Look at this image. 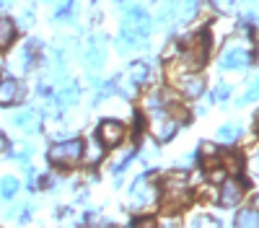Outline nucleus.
<instances>
[{
  "label": "nucleus",
  "instance_id": "obj_4",
  "mask_svg": "<svg viewBox=\"0 0 259 228\" xmlns=\"http://www.w3.org/2000/svg\"><path fill=\"white\" fill-rule=\"evenodd\" d=\"M156 197H158V190L148 176L135 179L133 187H130V205L133 207H148V205L156 202Z\"/></svg>",
  "mask_w": 259,
  "mask_h": 228
},
{
  "label": "nucleus",
  "instance_id": "obj_7",
  "mask_svg": "<svg viewBox=\"0 0 259 228\" xmlns=\"http://www.w3.org/2000/svg\"><path fill=\"white\" fill-rule=\"evenodd\" d=\"M124 135H127V127L122 122H117V119H104L101 124H99V140L104 143V148H117V145L124 140Z\"/></svg>",
  "mask_w": 259,
  "mask_h": 228
},
{
  "label": "nucleus",
  "instance_id": "obj_9",
  "mask_svg": "<svg viewBox=\"0 0 259 228\" xmlns=\"http://www.w3.org/2000/svg\"><path fill=\"white\" fill-rule=\"evenodd\" d=\"M241 197H244V184H241L239 179H228V181H223V187H221V197H218V202H221L223 207L239 205Z\"/></svg>",
  "mask_w": 259,
  "mask_h": 228
},
{
  "label": "nucleus",
  "instance_id": "obj_20",
  "mask_svg": "<svg viewBox=\"0 0 259 228\" xmlns=\"http://www.w3.org/2000/svg\"><path fill=\"white\" fill-rule=\"evenodd\" d=\"M16 192H18V179L16 176H3L0 179V197L11 200V197H16Z\"/></svg>",
  "mask_w": 259,
  "mask_h": 228
},
{
  "label": "nucleus",
  "instance_id": "obj_30",
  "mask_svg": "<svg viewBox=\"0 0 259 228\" xmlns=\"http://www.w3.org/2000/svg\"><path fill=\"white\" fill-rule=\"evenodd\" d=\"M6 148H8V138L0 132V151H6Z\"/></svg>",
  "mask_w": 259,
  "mask_h": 228
},
{
  "label": "nucleus",
  "instance_id": "obj_5",
  "mask_svg": "<svg viewBox=\"0 0 259 228\" xmlns=\"http://www.w3.org/2000/svg\"><path fill=\"white\" fill-rule=\"evenodd\" d=\"M106 52H109V47H106V36L104 34L89 36V44H85V65H89V73H96V70L104 68Z\"/></svg>",
  "mask_w": 259,
  "mask_h": 228
},
{
  "label": "nucleus",
  "instance_id": "obj_31",
  "mask_svg": "<svg viewBox=\"0 0 259 228\" xmlns=\"http://www.w3.org/2000/svg\"><path fill=\"white\" fill-rule=\"evenodd\" d=\"M210 179H212V181H221V179H223V171H212Z\"/></svg>",
  "mask_w": 259,
  "mask_h": 228
},
{
  "label": "nucleus",
  "instance_id": "obj_21",
  "mask_svg": "<svg viewBox=\"0 0 259 228\" xmlns=\"http://www.w3.org/2000/svg\"><path fill=\"white\" fill-rule=\"evenodd\" d=\"M189 228H221V223L210 215H197V218H192Z\"/></svg>",
  "mask_w": 259,
  "mask_h": 228
},
{
  "label": "nucleus",
  "instance_id": "obj_24",
  "mask_svg": "<svg viewBox=\"0 0 259 228\" xmlns=\"http://www.w3.org/2000/svg\"><path fill=\"white\" fill-rule=\"evenodd\" d=\"M130 228H158V223L153 218H135L130 223Z\"/></svg>",
  "mask_w": 259,
  "mask_h": 228
},
{
  "label": "nucleus",
  "instance_id": "obj_3",
  "mask_svg": "<svg viewBox=\"0 0 259 228\" xmlns=\"http://www.w3.org/2000/svg\"><path fill=\"white\" fill-rule=\"evenodd\" d=\"M171 78H174V86H177L187 99H197V96H202V91H205V78H202L200 73H194V70L177 68V70H171Z\"/></svg>",
  "mask_w": 259,
  "mask_h": 228
},
{
  "label": "nucleus",
  "instance_id": "obj_8",
  "mask_svg": "<svg viewBox=\"0 0 259 228\" xmlns=\"http://www.w3.org/2000/svg\"><path fill=\"white\" fill-rule=\"evenodd\" d=\"M251 52L244 50V47H228L221 57V68L223 70H244L251 65Z\"/></svg>",
  "mask_w": 259,
  "mask_h": 228
},
{
  "label": "nucleus",
  "instance_id": "obj_29",
  "mask_svg": "<svg viewBox=\"0 0 259 228\" xmlns=\"http://www.w3.org/2000/svg\"><path fill=\"white\" fill-rule=\"evenodd\" d=\"M31 153H34L31 145H21V151L16 153V158H26V156H31Z\"/></svg>",
  "mask_w": 259,
  "mask_h": 228
},
{
  "label": "nucleus",
  "instance_id": "obj_2",
  "mask_svg": "<svg viewBox=\"0 0 259 228\" xmlns=\"http://www.w3.org/2000/svg\"><path fill=\"white\" fill-rule=\"evenodd\" d=\"M83 158V143L80 140H60L47 151V161L55 166H73Z\"/></svg>",
  "mask_w": 259,
  "mask_h": 228
},
{
  "label": "nucleus",
  "instance_id": "obj_25",
  "mask_svg": "<svg viewBox=\"0 0 259 228\" xmlns=\"http://www.w3.org/2000/svg\"><path fill=\"white\" fill-rule=\"evenodd\" d=\"M228 96H231V86H228V83H218V88H215L212 99H218V101H223V99H228Z\"/></svg>",
  "mask_w": 259,
  "mask_h": 228
},
{
  "label": "nucleus",
  "instance_id": "obj_33",
  "mask_svg": "<svg viewBox=\"0 0 259 228\" xmlns=\"http://www.w3.org/2000/svg\"><path fill=\"white\" fill-rule=\"evenodd\" d=\"M254 207H259V197H256V200H254Z\"/></svg>",
  "mask_w": 259,
  "mask_h": 228
},
{
  "label": "nucleus",
  "instance_id": "obj_16",
  "mask_svg": "<svg viewBox=\"0 0 259 228\" xmlns=\"http://www.w3.org/2000/svg\"><path fill=\"white\" fill-rule=\"evenodd\" d=\"M80 99V88L75 86V83H68V86H62L60 94H57V107H75Z\"/></svg>",
  "mask_w": 259,
  "mask_h": 228
},
{
  "label": "nucleus",
  "instance_id": "obj_27",
  "mask_svg": "<svg viewBox=\"0 0 259 228\" xmlns=\"http://www.w3.org/2000/svg\"><path fill=\"white\" fill-rule=\"evenodd\" d=\"M249 171H251L254 176H259V151L249 156Z\"/></svg>",
  "mask_w": 259,
  "mask_h": 228
},
{
  "label": "nucleus",
  "instance_id": "obj_19",
  "mask_svg": "<svg viewBox=\"0 0 259 228\" xmlns=\"http://www.w3.org/2000/svg\"><path fill=\"white\" fill-rule=\"evenodd\" d=\"M241 138V127L239 124H223V127L218 130V140L221 143H236Z\"/></svg>",
  "mask_w": 259,
  "mask_h": 228
},
{
  "label": "nucleus",
  "instance_id": "obj_14",
  "mask_svg": "<svg viewBox=\"0 0 259 228\" xmlns=\"http://www.w3.org/2000/svg\"><path fill=\"white\" fill-rule=\"evenodd\" d=\"M13 124H16V127H21L24 132H36L39 130V114L34 109H24V112H18L13 117Z\"/></svg>",
  "mask_w": 259,
  "mask_h": 228
},
{
  "label": "nucleus",
  "instance_id": "obj_6",
  "mask_svg": "<svg viewBox=\"0 0 259 228\" xmlns=\"http://www.w3.org/2000/svg\"><path fill=\"white\" fill-rule=\"evenodd\" d=\"M179 130V122L171 117L168 112H158V114H150V132L158 143H168L171 138L177 135Z\"/></svg>",
  "mask_w": 259,
  "mask_h": 228
},
{
  "label": "nucleus",
  "instance_id": "obj_12",
  "mask_svg": "<svg viewBox=\"0 0 259 228\" xmlns=\"http://www.w3.org/2000/svg\"><path fill=\"white\" fill-rule=\"evenodd\" d=\"M177 16H179V3L177 0H163L158 13H156V24L158 26H168V24L177 21Z\"/></svg>",
  "mask_w": 259,
  "mask_h": 228
},
{
  "label": "nucleus",
  "instance_id": "obj_26",
  "mask_svg": "<svg viewBox=\"0 0 259 228\" xmlns=\"http://www.w3.org/2000/svg\"><path fill=\"white\" fill-rule=\"evenodd\" d=\"M256 99H259V78L249 86V91L244 94V99H241V101H256Z\"/></svg>",
  "mask_w": 259,
  "mask_h": 228
},
{
  "label": "nucleus",
  "instance_id": "obj_18",
  "mask_svg": "<svg viewBox=\"0 0 259 228\" xmlns=\"http://www.w3.org/2000/svg\"><path fill=\"white\" fill-rule=\"evenodd\" d=\"M236 228H259V213L256 210H241L236 215Z\"/></svg>",
  "mask_w": 259,
  "mask_h": 228
},
{
  "label": "nucleus",
  "instance_id": "obj_32",
  "mask_svg": "<svg viewBox=\"0 0 259 228\" xmlns=\"http://www.w3.org/2000/svg\"><path fill=\"white\" fill-rule=\"evenodd\" d=\"M130 3H133V0H117V6H119V8H130Z\"/></svg>",
  "mask_w": 259,
  "mask_h": 228
},
{
  "label": "nucleus",
  "instance_id": "obj_23",
  "mask_svg": "<svg viewBox=\"0 0 259 228\" xmlns=\"http://www.w3.org/2000/svg\"><path fill=\"white\" fill-rule=\"evenodd\" d=\"M34 24V11L31 8H24V11H21V16H18V21H16V26H31Z\"/></svg>",
  "mask_w": 259,
  "mask_h": 228
},
{
  "label": "nucleus",
  "instance_id": "obj_15",
  "mask_svg": "<svg viewBox=\"0 0 259 228\" xmlns=\"http://www.w3.org/2000/svg\"><path fill=\"white\" fill-rule=\"evenodd\" d=\"M83 158H85V163H89V166H96L104 158V143L99 138H91L89 143L83 145Z\"/></svg>",
  "mask_w": 259,
  "mask_h": 228
},
{
  "label": "nucleus",
  "instance_id": "obj_22",
  "mask_svg": "<svg viewBox=\"0 0 259 228\" xmlns=\"http://www.w3.org/2000/svg\"><path fill=\"white\" fill-rule=\"evenodd\" d=\"M133 156H135V151H124L122 156H117V161L112 163V171H114V174H122V171H124V166H127V161L133 158Z\"/></svg>",
  "mask_w": 259,
  "mask_h": 228
},
{
  "label": "nucleus",
  "instance_id": "obj_10",
  "mask_svg": "<svg viewBox=\"0 0 259 228\" xmlns=\"http://www.w3.org/2000/svg\"><path fill=\"white\" fill-rule=\"evenodd\" d=\"M21 94H24V86L16 78L0 80V107H13L16 101H21Z\"/></svg>",
  "mask_w": 259,
  "mask_h": 228
},
{
  "label": "nucleus",
  "instance_id": "obj_1",
  "mask_svg": "<svg viewBox=\"0 0 259 228\" xmlns=\"http://www.w3.org/2000/svg\"><path fill=\"white\" fill-rule=\"evenodd\" d=\"M192 200V192L189 187L184 184V174H177V176H168L166 179V187H163V207L168 213L174 210H182L187 207Z\"/></svg>",
  "mask_w": 259,
  "mask_h": 228
},
{
  "label": "nucleus",
  "instance_id": "obj_17",
  "mask_svg": "<svg viewBox=\"0 0 259 228\" xmlns=\"http://www.w3.org/2000/svg\"><path fill=\"white\" fill-rule=\"evenodd\" d=\"M197 11H200V0H182L177 21H179V24H189V21L197 16Z\"/></svg>",
  "mask_w": 259,
  "mask_h": 228
},
{
  "label": "nucleus",
  "instance_id": "obj_11",
  "mask_svg": "<svg viewBox=\"0 0 259 228\" xmlns=\"http://www.w3.org/2000/svg\"><path fill=\"white\" fill-rule=\"evenodd\" d=\"M127 78L135 83V86L140 88V86H145V83L153 78V68H150V62H145V60H138V62H133L130 65V70H127Z\"/></svg>",
  "mask_w": 259,
  "mask_h": 228
},
{
  "label": "nucleus",
  "instance_id": "obj_28",
  "mask_svg": "<svg viewBox=\"0 0 259 228\" xmlns=\"http://www.w3.org/2000/svg\"><path fill=\"white\" fill-rule=\"evenodd\" d=\"M212 6L221 8V11H228V8L233 6V0H212Z\"/></svg>",
  "mask_w": 259,
  "mask_h": 228
},
{
  "label": "nucleus",
  "instance_id": "obj_13",
  "mask_svg": "<svg viewBox=\"0 0 259 228\" xmlns=\"http://www.w3.org/2000/svg\"><path fill=\"white\" fill-rule=\"evenodd\" d=\"M16 34H18L16 21L8 18V16H0V50H8V47L13 44Z\"/></svg>",
  "mask_w": 259,
  "mask_h": 228
}]
</instances>
